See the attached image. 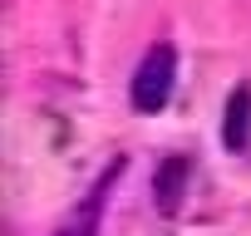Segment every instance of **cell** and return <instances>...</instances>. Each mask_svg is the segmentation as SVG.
Returning <instances> with one entry per match:
<instances>
[{
    "mask_svg": "<svg viewBox=\"0 0 251 236\" xmlns=\"http://www.w3.org/2000/svg\"><path fill=\"white\" fill-rule=\"evenodd\" d=\"M251 138V89H236L231 103H226V128H222V143L226 148H246Z\"/></svg>",
    "mask_w": 251,
    "mask_h": 236,
    "instance_id": "3957f363",
    "label": "cell"
},
{
    "mask_svg": "<svg viewBox=\"0 0 251 236\" xmlns=\"http://www.w3.org/2000/svg\"><path fill=\"white\" fill-rule=\"evenodd\" d=\"M123 167H128V163H123V158H113L103 172H99V182L64 212V221L50 231V236H94L99 231V216H103V207H108V192L118 187V177H123Z\"/></svg>",
    "mask_w": 251,
    "mask_h": 236,
    "instance_id": "7a4b0ae2",
    "label": "cell"
},
{
    "mask_svg": "<svg viewBox=\"0 0 251 236\" xmlns=\"http://www.w3.org/2000/svg\"><path fill=\"white\" fill-rule=\"evenodd\" d=\"M173 79H177V54L173 45H153L133 74V108L138 113H158L173 98Z\"/></svg>",
    "mask_w": 251,
    "mask_h": 236,
    "instance_id": "6da1fadb",
    "label": "cell"
},
{
    "mask_svg": "<svg viewBox=\"0 0 251 236\" xmlns=\"http://www.w3.org/2000/svg\"><path fill=\"white\" fill-rule=\"evenodd\" d=\"M182 177H187V163H182V158H168V163H163V172H158V207H163V212H177Z\"/></svg>",
    "mask_w": 251,
    "mask_h": 236,
    "instance_id": "277c9868",
    "label": "cell"
}]
</instances>
